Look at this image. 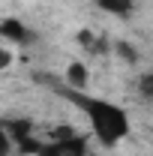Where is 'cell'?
<instances>
[{
  "label": "cell",
  "instance_id": "5b68a950",
  "mask_svg": "<svg viewBox=\"0 0 153 156\" xmlns=\"http://www.w3.org/2000/svg\"><path fill=\"white\" fill-rule=\"evenodd\" d=\"M96 6L105 15H114V18H129L135 12V0H96Z\"/></svg>",
  "mask_w": 153,
  "mask_h": 156
},
{
  "label": "cell",
  "instance_id": "ba28073f",
  "mask_svg": "<svg viewBox=\"0 0 153 156\" xmlns=\"http://www.w3.org/2000/svg\"><path fill=\"white\" fill-rule=\"evenodd\" d=\"M9 63H12L9 51H6V48H0V69H3V66H9Z\"/></svg>",
  "mask_w": 153,
  "mask_h": 156
},
{
  "label": "cell",
  "instance_id": "3957f363",
  "mask_svg": "<svg viewBox=\"0 0 153 156\" xmlns=\"http://www.w3.org/2000/svg\"><path fill=\"white\" fill-rule=\"evenodd\" d=\"M0 36L6 39V42H12V45H30L33 42V30L18 18H3L0 21Z\"/></svg>",
  "mask_w": 153,
  "mask_h": 156
},
{
  "label": "cell",
  "instance_id": "52a82bcc",
  "mask_svg": "<svg viewBox=\"0 0 153 156\" xmlns=\"http://www.w3.org/2000/svg\"><path fill=\"white\" fill-rule=\"evenodd\" d=\"M138 90L147 99H153V72H144V75L138 78Z\"/></svg>",
  "mask_w": 153,
  "mask_h": 156
},
{
  "label": "cell",
  "instance_id": "8992f818",
  "mask_svg": "<svg viewBox=\"0 0 153 156\" xmlns=\"http://www.w3.org/2000/svg\"><path fill=\"white\" fill-rule=\"evenodd\" d=\"M12 153H18L15 138L9 132V123H0V156H12Z\"/></svg>",
  "mask_w": 153,
  "mask_h": 156
},
{
  "label": "cell",
  "instance_id": "277c9868",
  "mask_svg": "<svg viewBox=\"0 0 153 156\" xmlns=\"http://www.w3.org/2000/svg\"><path fill=\"white\" fill-rule=\"evenodd\" d=\"M87 78H90V69L84 60H72L66 66V87L69 90H87Z\"/></svg>",
  "mask_w": 153,
  "mask_h": 156
},
{
  "label": "cell",
  "instance_id": "6da1fadb",
  "mask_svg": "<svg viewBox=\"0 0 153 156\" xmlns=\"http://www.w3.org/2000/svg\"><path fill=\"white\" fill-rule=\"evenodd\" d=\"M63 96L84 114L87 126H90V135L105 150L117 147L132 132V120H129V111L123 105H117L105 96H96V93H87V90H69V87H63Z\"/></svg>",
  "mask_w": 153,
  "mask_h": 156
},
{
  "label": "cell",
  "instance_id": "7a4b0ae2",
  "mask_svg": "<svg viewBox=\"0 0 153 156\" xmlns=\"http://www.w3.org/2000/svg\"><path fill=\"white\" fill-rule=\"evenodd\" d=\"M36 156H87V138L78 132H63L54 141H39Z\"/></svg>",
  "mask_w": 153,
  "mask_h": 156
}]
</instances>
